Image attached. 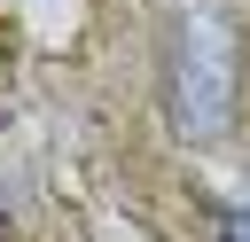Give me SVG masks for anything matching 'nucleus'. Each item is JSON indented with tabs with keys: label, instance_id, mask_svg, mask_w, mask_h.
Masks as SVG:
<instances>
[{
	"label": "nucleus",
	"instance_id": "obj_1",
	"mask_svg": "<svg viewBox=\"0 0 250 242\" xmlns=\"http://www.w3.org/2000/svg\"><path fill=\"white\" fill-rule=\"evenodd\" d=\"M172 117L188 141H219L234 125V39L219 16H188L172 31Z\"/></svg>",
	"mask_w": 250,
	"mask_h": 242
}]
</instances>
